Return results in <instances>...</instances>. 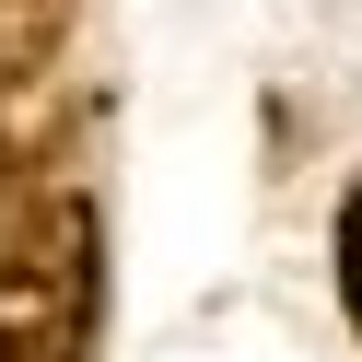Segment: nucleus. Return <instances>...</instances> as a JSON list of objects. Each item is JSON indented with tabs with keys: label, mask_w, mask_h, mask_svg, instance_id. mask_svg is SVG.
<instances>
[{
	"label": "nucleus",
	"mask_w": 362,
	"mask_h": 362,
	"mask_svg": "<svg viewBox=\"0 0 362 362\" xmlns=\"http://www.w3.org/2000/svg\"><path fill=\"white\" fill-rule=\"evenodd\" d=\"M94 351V199L47 187L0 234V362H82Z\"/></svg>",
	"instance_id": "obj_1"
},
{
	"label": "nucleus",
	"mask_w": 362,
	"mask_h": 362,
	"mask_svg": "<svg viewBox=\"0 0 362 362\" xmlns=\"http://www.w3.org/2000/svg\"><path fill=\"white\" fill-rule=\"evenodd\" d=\"M71 47V0H0V94H35Z\"/></svg>",
	"instance_id": "obj_2"
}]
</instances>
